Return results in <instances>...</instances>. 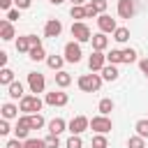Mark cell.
<instances>
[{
	"label": "cell",
	"mask_w": 148,
	"mask_h": 148,
	"mask_svg": "<svg viewBox=\"0 0 148 148\" xmlns=\"http://www.w3.org/2000/svg\"><path fill=\"white\" fill-rule=\"evenodd\" d=\"M99 86H102L99 74H81L79 76V88L83 92H95V90H99Z\"/></svg>",
	"instance_id": "6da1fadb"
},
{
	"label": "cell",
	"mask_w": 148,
	"mask_h": 148,
	"mask_svg": "<svg viewBox=\"0 0 148 148\" xmlns=\"http://www.w3.org/2000/svg\"><path fill=\"white\" fill-rule=\"evenodd\" d=\"M42 99H39V95H25L23 99H21V104H18V109L25 113V116H32V113H37L39 109H42Z\"/></svg>",
	"instance_id": "7a4b0ae2"
},
{
	"label": "cell",
	"mask_w": 148,
	"mask_h": 148,
	"mask_svg": "<svg viewBox=\"0 0 148 148\" xmlns=\"http://www.w3.org/2000/svg\"><path fill=\"white\" fill-rule=\"evenodd\" d=\"M72 37L81 44V42H90L92 39V35H90V28L83 23V21H74L72 23Z\"/></svg>",
	"instance_id": "3957f363"
},
{
	"label": "cell",
	"mask_w": 148,
	"mask_h": 148,
	"mask_svg": "<svg viewBox=\"0 0 148 148\" xmlns=\"http://www.w3.org/2000/svg\"><path fill=\"white\" fill-rule=\"evenodd\" d=\"M90 127H92L97 134H106V132H111L113 123H111L109 116H95V118L90 120Z\"/></svg>",
	"instance_id": "277c9868"
},
{
	"label": "cell",
	"mask_w": 148,
	"mask_h": 148,
	"mask_svg": "<svg viewBox=\"0 0 148 148\" xmlns=\"http://www.w3.org/2000/svg\"><path fill=\"white\" fill-rule=\"evenodd\" d=\"M88 67H90V72H102V69L106 67V56H104V51H92V56L88 58Z\"/></svg>",
	"instance_id": "5b68a950"
},
{
	"label": "cell",
	"mask_w": 148,
	"mask_h": 148,
	"mask_svg": "<svg viewBox=\"0 0 148 148\" xmlns=\"http://www.w3.org/2000/svg\"><path fill=\"white\" fill-rule=\"evenodd\" d=\"M28 86H30V92H44V86H46V81H44V74H39V72H30L28 74Z\"/></svg>",
	"instance_id": "8992f818"
},
{
	"label": "cell",
	"mask_w": 148,
	"mask_h": 148,
	"mask_svg": "<svg viewBox=\"0 0 148 148\" xmlns=\"http://www.w3.org/2000/svg\"><path fill=\"white\" fill-rule=\"evenodd\" d=\"M44 102L51 104V106H65V104L69 102V97H67V92H62V90H53V92H46Z\"/></svg>",
	"instance_id": "52a82bcc"
},
{
	"label": "cell",
	"mask_w": 148,
	"mask_h": 148,
	"mask_svg": "<svg viewBox=\"0 0 148 148\" xmlns=\"http://www.w3.org/2000/svg\"><path fill=\"white\" fill-rule=\"evenodd\" d=\"M67 127H69V132H72V134H76V136H79L81 132H86V130L90 127V120H88L86 116H76V118H72V120H69V125H67Z\"/></svg>",
	"instance_id": "ba28073f"
},
{
	"label": "cell",
	"mask_w": 148,
	"mask_h": 148,
	"mask_svg": "<svg viewBox=\"0 0 148 148\" xmlns=\"http://www.w3.org/2000/svg\"><path fill=\"white\" fill-rule=\"evenodd\" d=\"M65 60L67 62H79L81 60V46H79V42H67L65 44Z\"/></svg>",
	"instance_id": "9c48e42d"
},
{
	"label": "cell",
	"mask_w": 148,
	"mask_h": 148,
	"mask_svg": "<svg viewBox=\"0 0 148 148\" xmlns=\"http://www.w3.org/2000/svg\"><path fill=\"white\" fill-rule=\"evenodd\" d=\"M30 116H21L18 118V123H16V127H14V134H16V139H28V134H30Z\"/></svg>",
	"instance_id": "30bf717a"
},
{
	"label": "cell",
	"mask_w": 148,
	"mask_h": 148,
	"mask_svg": "<svg viewBox=\"0 0 148 148\" xmlns=\"http://www.w3.org/2000/svg\"><path fill=\"white\" fill-rule=\"evenodd\" d=\"M97 25H99V32H116L118 30V25H116V21L109 16V14H99L97 16Z\"/></svg>",
	"instance_id": "8fae6325"
},
{
	"label": "cell",
	"mask_w": 148,
	"mask_h": 148,
	"mask_svg": "<svg viewBox=\"0 0 148 148\" xmlns=\"http://www.w3.org/2000/svg\"><path fill=\"white\" fill-rule=\"evenodd\" d=\"M60 32H62V23L58 21V18H51V21H46V25H44V37H60Z\"/></svg>",
	"instance_id": "7c38bea8"
},
{
	"label": "cell",
	"mask_w": 148,
	"mask_h": 148,
	"mask_svg": "<svg viewBox=\"0 0 148 148\" xmlns=\"http://www.w3.org/2000/svg\"><path fill=\"white\" fill-rule=\"evenodd\" d=\"M118 16L132 18L134 16V0H118Z\"/></svg>",
	"instance_id": "4fadbf2b"
},
{
	"label": "cell",
	"mask_w": 148,
	"mask_h": 148,
	"mask_svg": "<svg viewBox=\"0 0 148 148\" xmlns=\"http://www.w3.org/2000/svg\"><path fill=\"white\" fill-rule=\"evenodd\" d=\"M0 37H2L5 42H9V39H14V37H16L12 21H2V23H0Z\"/></svg>",
	"instance_id": "5bb4252c"
},
{
	"label": "cell",
	"mask_w": 148,
	"mask_h": 148,
	"mask_svg": "<svg viewBox=\"0 0 148 148\" xmlns=\"http://www.w3.org/2000/svg\"><path fill=\"white\" fill-rule=\"evenodd\" d=\"M90 42H92V49H95V51H104V49L109 46V37H106L104 32L92 35V39H90Z\"/></svg>",
	"instance_id": "9a60e30c"
},
{
	"label": "cell",
	"mask_w": 148,
	"mask_h": 148,
	"mask_svg": "<svg viewBox=\"0 0 148 148\" xmlns=\"http://www.w3.org/2000/svg\"><path fill=\"white\" fill-rule=\"evenodd\" d=\"M7 95L12 97V99H23L25 95H23V83L21 81H14L12 86H7Z\"/></svg>",
	"instance_id": "2e32d148"
},
{
	"label": "cell",
	"mask_w": 148,
	"mask_h": 148,
	"mask_svg": "<svg viewBox=\"0 0 148 148\" xmlns=\"http://www.w3.org/2000/svg\"><path fill=\"white\" fill-rule=\"evenodd\" d=\"M30 49H32V44H30V35H23V37L16 39V51H18V53H30Z\"/></svg>",
	"instance_id": "e0dca14e"
},
{
	"label": "cell",
	"mask_w": 148,
	"mask_h": 148,
	"mask_svg": "<svg viewBox=\"0 0 148 148\" xmlns=\"http://www.w3.org/2000/svg\"><path fill=\"white\" fill-rule=\"evenodd\" d=\"M16 116H18V106H14L12 102L2 104V120H12V118H16Z\"/></svg>",
	"instance_id": "ac0fdd59"
},
{
	"label": "cell",
	"mask_w": 148,
	"mask_h": 148,
	"mask_svg": "<svg viewBox=\"0 0 148 148\" xmlns=\"http://www.w3.org/2000/svg\"><path fill=\"white\" fill-rule=\"evenodd\" d=\"M65 127H67V123H65L62 118H53V120L49 123V132H51V134H56V136H58L60 132H65Z\"/></svg>",
	"instance_id": "d6986e66"
},
{
	"label": "cell",
	"mask_w": 148,
	"mask_h": 148,
	"mask_svg": "<svg viewBox=\"0 0 148 148\" xmlns=\"http://www.w3.org/2000/svg\"><path fill=\"white\" fill-rule=\"evenodd\" d=\"M118 74H120V72H118L116 65H106V67L102 69V79H104V81H116Z\"/></svg>",
	"instance_id": "ffe728a7"
},
{
	"label": "cell",
	"mask_w": 148,
	"mask_h": 148,
	"mask_svg": "<svg viewBox=\"0 0 148 148\" xmlns=\"http://www.w3.org/2000/svg\"><path fill=\"white\" fill-rule=\"evenodd\" d=\"M97 111H99V116H109V113L113 111V99H109V97L99 99V104H97Z\"/></svg>",
	"instance_id": "44dd1931"
},
{
	"label": "cell",
	"mask_w": 148,
	"mask_h": 148,
	"mask_svg": "<svg viewBox=\"0 0 148 148\" xmlns=\"http://www.w3.org/2000/svg\"><path fill=\"white\" fill-rule=\"evenodd\" d=\"M69 83H72V76H69L67 72H62V69L56 72V86H58V88H67Z\"/></svg>",
	"instance_id": "7402d4cb"
},
{
	"label": "cell",
	"mask_w": 148,
	"mask_h": 148,
	"mask_svg": "<svg viewBox=\"0 0 148 148\" xmlns=\"http://www.w3.org/2000/svg\"><path fill=\"white\" fill-rule=\"evenodd\" d=\"M62 62H65V58H62V56H49V58H46V65H49L51 69H56V72H60V69H62Z\"/></svg>",
	"instance_id": "603a6c76"
},
{
	"label": "cell",
	"mask_w": 148,
	"mask_h": 148,
	"mask_svg": "<svg viewBox=\"0 0 148 148\" xmlns=\"http://www.w3.org/2000/svg\"><path fill=\"white\" fill-rule=\"evenodd\" d=\"M0 83H2V86H12V83H14V72H12L9 67H2V72H0Z\"/></svg>",
	"instance_id": "cb8c5ba5"
},
{
	"label": "cell",
	"mask_w": 148,
	"mask_h": 148,
	"mask_svg": "<svg viewBox=\"0 0 148 148\" xmlns=\"http://www.w3.org/2000/svg\"><path fill=\"white\" fill-rule=\"evenodd\" d=\"M134 130H136V134L139 136H148V118H141V120H136V125H134Z\"/></svg>",
	"instance_id": "d4e9b609"
},
{
	"label": "cell",
	"mask_w": 148,
	"mask_h": 148,
	"mask_svg": "<svg viewBox=\"0 0 148 148\" xmlns=\"http://www.w3.org/2000/svg\"><path fill=\"white\" fill-rule=\"evenodd\" d=\"M113 39H116L118 44H125V42L130 39V30H127V28H118V30L113 32Z\"/></svg>",
	"instance_id": "484cf974"
},
{
	"label": "cell",
	"mask_w": 148,
	"mask_h": 148,
	"mask_svg": "<svg viewBox=\"0 0 148 148\" xmlns=\"http://www.w3.org/2000/svg\"><path fill=\"white\" fill-rule=\"evenodd\" d=\"M28 56H30V60H35V62H39V60H44V58H46V53H44V46H35V49H32Z\"/></svg>",
	"instance_id": "4316f807"
},
{
	"label": "cell",
	"mask_w": 148,
	"mask_h": 148,
	"mask_svg": "<svg viewBox=\"0 0 148 148\" xmlns=\"http://www.w3.org/2000/svg\"><path fill=\"white\" fill-rule=\"evenodd\" d=\"M106 60H109V65H118V62H123V51L113 49L111 53H106Z\"/></svg>",
	"instance_id": "83f0119b"
},
{
	"label": "cell",
	"mask_w": 148,
	"mask_h": 148,
	"mask_svg": "<svg viewBox=\"0 0 148 148\" xmlns=\"http://www.w3.org/2000/svg\"><path fill=\"white\" fill-rule=\"evenodd\" d=\"M69 14H72V18H86V7L83 5H72Z\"/></svg>",
	"instance_id": "f1b7e54d"
},
{
	"label": "cell",
	"mask_w": 148,
	"mask_h": 148,
	"mask_svg": "<svg viewBox=\"0 0 148 148\" xmlns=\"http://www.w3.org/2000/svg\"><path fill=\"white\" fill-rule=\"evenodd\" d=\"M127 148H146V141H143V136H130V141H127Z\"/></svg>",
	"instance_id": "f546056e"
},
{
	"label": "cell",
	"mask_w": 148,
	"mask_h": 148,
	"mask_svg": "<svg viewBox=\"0 0 148 148\" xmlns=\"http://www.w3.org/2000/svg\"><path fill=\"white\" fill-rule=\"evenodd\" d=\"M30 127H32V130H42V127H44V118H42L39 113H32V116H30Z\"/></svg>",
	"instance_id": "4dcf8cb0"
},
{
	"label": "cell",
	"mask_w": 148,
	"mask_h": 148,
	"mask_svg": "<svg viewBox=\"0 0 148 148\" xmlns=\"http://www.w3.org/2000/svg\"><path fill=\"white\" fill-rule=\"evenodd\" d=\"M106 146H109V141H106L104 134H95L92 136V148H106Z\"/></svg>",
	"instance_id": "1f68e13d"
},
{
	"label": "cell",
	"mask_w": 148,
	"mask_h": 148,
	"mask_svg": "<svg viewBox=\"0 0 148 148\" xmlns=\"http://www.w3.org/2000/svg\"><path fill=\"white\" fill-rule=\"evenodd\" d=\"M23 148H46V143L42 139H25L23 141Z\"/></svg>",
	"instance_id": "d6a6232c"
},
{
	"label": "cell",
	"mask_w": 148,
	"mask_h": 148,
	"mask_svg": "<svg viewBox=\"0 0 148 148\" xmlns=\"http://www.w3.org/2000/svg\"><path fill=\"white\" fill-rule=\"evenodd\" d=\"M136 60V51L134 49H125L123 51V62H134Z\"/></svg>",
	"instance_id": "836d02e7"
},
{
	"label": "cell",
	"mask_w": 148,
	"mask_h": 148,
	"mask_svg": "<svg viewBox=\"0 0 148 148\" xmlns=\"http://www.w3.org/2000/svg\"><path fill=\"white\" fill-rule=\"evenodd\" d=\"M44 143H46V148H58V146H60V139H58L56 134H49V136L44 139Z\"/></svg>",
	"instance_id": "e575fe53"
},
{
	"label": "cell",
	"mask_w": 148,
	"mask_h": 148,
	"mask_svg": "<svg viewBox=\"0 0 148 148\" xmlns=\"http://www.w3.org/2000/svg\"><path fill=\"white\" fill-rule=\"evenodd\" d=\"M83 146V141H81V136H76V134H72L69 139H67V148H81Z\"/></svg>",
	"instance_id": "d590c367"
},
{
	"label": "cell",
	"mask_w": 148,
	"mask_h": 148,
	"mask_svg": "<svg viewBox=\"0 0 148 148\" xmlns=\"http://www.w3.org/2000/svg\"><path fill=\"white\" fill-rule=\"evenodd\" d=\"M97 14H99V12L92 7V2H88V5H86V18H95Z\"/></svg>",
	"instance_id": "8d00e7d4"
},
{
	"label": "cell",
	"mask_w": 148,
	"mask_h": 148,
	"mask_svg": "<svg viewBox=\"0 0 148 148\" xmlns=\"http://www.w3.org/2000/svg\"><path fill=\"white\" fill-rule=\"evenodd\" d=\"M92 2V7L99 12V14H104V9H106V0H90Z\"/></svg>",
	"instance_id": "74e56055"
},
{
	"label": "cell",
	"mask_w": 148,
	"mask_h": 148,
	"mask_svg": "<svg viewBox=\"0 0 148 148\" xmlns=\"http://www.w3.org/2000/svg\"><path fill=\"white\" fill-rule=\"evenodd\" d=\"M18 18H21L18 9H9V12H7V21H18Z\"/></svg>",
	"instance_id": "f35d334b"
},
{
	"label": "cell",
	"mask_w": 148,
	"mask_h": 148,
	"mask_svg": "<svg viewBox=\"0 0 148 148\" xmlns=\"http://www.w3.org/2000/svg\"><path fill=\"white\" fill-rule=\"evenodd\" d=\"M5 148H23V143H21V139H9Z\"/></svg>",
	"instance_id": "ab89813d"
},
{
	"label": "cell",
	"mask_w": 148,
	"mask_h": 148,
	"mask_svg": "<svg viewBox=\"0 0 148 148\" xmlns=\"http://www.w3.org/2000/svg\"><path fill=\"white\" fill-rule=\"evenodd\" d=\"M30 2H32V0H14L16 9H28V7H30Z\"/></svg>",
	"instance_id": "60d3db41"
},
{
	"label": "cell",
	"mask_w": 148,
	"mask_h": 148,
	"mask_svg": "<svg viewBox=\"0 0 148 148\" xmlns=\"http://www.w3.org/2000/svg\"><path fill=\"white\" fill-rule=\"evenodd\" d=\"M9 132H12V130H9V123L2 120V123H0V134H9Z\"/></svg>",
	"instance_id": "b9f144b4"
},
{
	"label": "cell",
	"mask_w": 148,
	"mask_h": 148,
	"mask_svg": "<svg viewBox=\"0 0 148 148\" xmlns=\"http://www.w3.org/2000/svg\"><path fill=\"white\" fill-rule=\"evenodd\" d=\"M139 69H141L143 74H148V58H143V60H139Z\"/></svg>",
	"instance_id": "7bdbcfd3"
},
{
	"label": "cell",
	"mask_w": 148,
	"mask_h": 148,
	"mask_svg": "<svg viewBox=\"0 0 148 148\" xmlns=\"http://www.w3.org/2000/svg\"><path fill=\"white\" fill-rule=\"evenodd\" d=\"M12 2H14V0H0V7L9 12V7H12Z\"/></svg>",
	"instance_id": "ee69618b"
},
{
	"label": "cell",
	"mask_w": 148,
	"mask_h": 148,
	"mask_svg": "<svg viewBox=\"0 0 148 148\" xmlns=\"http://www.w3.org/2000/svg\"><path fill=\"white\" fill-rule=\"evenodd\" d=\"M0 65H2V67L7 65V53H5V51H0Z\"/></svg>",
	"instance_id": "f6af8a7d"
},
{
	"label": "cell",
	"mask_w": 148,
	"mask_h": 148,
	"mask_svg": "<svg viewBox=\"0 0 148 148\" xmlns=\"http://www.w3.org/2000/svg\"><path fill=\"white\" fill-rule=\"evenodd\" d=\"M86 0H72V5H83Z\"/></svg>",
	"instance_id": "bcb514c9"
},
{
	"label": "cell",
	"mask_w": 148,
	"mask_h": 148,
	"mask_svg": "<svg viewBox=\"0 0 148 148\" xmlns=\"http://www.w3.org/2000/svg\"><path fill=\"white\" fill-rule=\"evenodd\" d=\"M49 2H53V5H62L65 0H49Z\"/></svg>",
	"instance_id": "7dc6e473"
},
{
	"label": "cell",
	"mask_w": 148,
	"mask_h": 148,
	"mask_svg": "<svg viewBox=\"0 0 148 148\" xmlns=\"http://www.w3.org/2000/svg\"><path fill=\"white\" fill-rule=\"evenodd\" d=\"M146 76H148V74H146Z\"/></svg>",
	"instance_id": "c3c4849f"
}]
</instances>
